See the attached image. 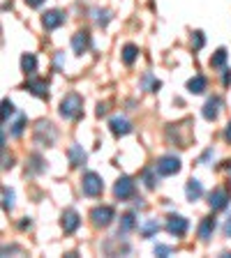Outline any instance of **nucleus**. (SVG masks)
<instances>
[{"label":"nucleus","instance_id":"f257e3e1","mask_svg":"<svg viewBox=\"0 0 231 258\" xmlns=\"http://www.w3.org/2000/svg\"><path fill=\"white\" fill-rule=\"evenodd\" d=\"M167 134H169V139L176 141L180 148H190V143H192V120H183V122H178V124H169Z\"/></svg>","mask_w":231,"mask_h":258},{"label":"nucleus","instance_id":"f03ea898","mask_svg":"<svg viewBox=\"0 0 231 258\" xmlns=\"http://www.w3.org/2000/svg\"><path fill=\"white\" fill-rule=\"evenodd\" d=\"M81 108H83V99H81V95L70 92V95H65L63 102H60V115L67 118V120H74V118H79Z\"/></svg>","mask_w":231,"mask_h":258},{"label":"nucleus","instance_id":"7ed1b4c3","mask_svg":"<svg viewBox=\"0 0 231 258\" xmlns=\"http://www.w3.org/2000/svg\"><path fill=\"white\" fill-rule=\"evenodd\" d=\"M56 136H58V132L54 129V124L47 122V120H39L37 127H35V141L49 148V145L56 143Z\"/></svg>","mask_w":231,"mask_h":258},{"label":"nucleus","instance_id":"20e7f679","mask_svg":"<svg viewBox=\"0 0 231 258\" xmlns=\"http://www.w3.org/2000/svg\"><path fill=\"white\" fill-rule=\"evenodd\" d=\"M81 187H83V194L86 196H100L104 189V182H102V177L97 175V173H86L83 175V180H81Z\"/></svg>","mask_w":231,"mask_h":258},{"label":"nucleus","instance_id":"39448f33","mask_svg":"<svg viewBox=\"0 0 231 258\" xmlns=\"http://www.w3.org/2000/svg\"><path fill=\"white\" fill-rule=\"evenodd\" d=\"M90 219H93V226H97V228H107V226L113 221V208H109V205H100V208L90 210Z\"/></svg>","mask_w":231,"mask_h":258},{"label":"nucleus","instance_id":"423d86ee","mask_svg":"<svg viewBox=\"0 0 231 258\" xmlns=\"http://www.w3.org/2000/svg\"><path fill=\"white\" fill-rule=\"evenodd\" d=\"M157 173L160 175H176L178 171H180V159L173 155H164L157 159Z\"/></svg>","mask_w":231,"mask_h":258},{"label":"nucleus","instance_id":"0eeeda50","mask_svg":"<svg viewBox=\"0 0 231 258\" xmlns=\"http://www.w3.org/2000/svg\"><path fill=\"white\" fill-rule=\"evenodd\" d=\"M113 196H116V199H120V201L132 199V196H134V182H132V177L120 175L118 182L113 184Z\"/></svg>","mask_w":231,"mask_h":258},{"label":"nucleus","instance_id":"6e6552de","mask_svg":"<svg viewBox=\"0 0 231 258\" xmlns=\"http://www.w3.org/2000/svg\"><path fill=\"white\" fill-rule=\"evenodd\" d=\"M188 219L185 217H178V215H171L167 219V231L171 233V235H176V237H180V235H185L188 233Z\"/></svg>","mask_w":231,"mask_h":258},{"label":"nucleus","instance_id":"1a4fd4ad","mask_svg":"<svg viewBox=\"0 0 231 258\" xmlns=\"http://www.w3.org/2000/svg\"><path fill=\"white\" fill-rule=\"evenodd\" d=\"M63 21H65V14L60 10H49L47 14H42V26L47 30H56L58 26H63Z\"/></svg>","mask_w":231,"mask_h":258},{"label":"nucleus","instance_id":"9d476101","mask_svg":"<svg viewBox=\"0 0 231 258\" xmlns=\"http://www.w3.org/2000/svg\"><path fill=\"white\" fill-rule=\"evenodd\" d=\"M26 88L35 97H42V99H47V97H49V83H47V79H35V76H30V79H28V83H26Z\"/></svg>","mask_w":231,"mask_h":258},{"label":"nucleus","instance_id":"9b49d317","mask_svg":"<svg viewBox=\"0 0 231 258\" xmlns=\"http://www.w3.org/2000/svg\"><path fill=\"white\" fill-rule=\"evenodd\" d=\"M208 205L213 210H224L226 205H229V194H226V189H215V191H210Z\"/></svg>","mask_w":231,"mask_h":258},{"label":"nucleus","instance_id":"f8f14e48","mask_svg":"<svg viewBox=\"0 0 231 258\" xmlns=\"http://www.w3.org/2000/svg\"><path fill=\"white\" fill-rule=\"evenodd\" d=\"M220 106H222L220 97H210L208 102L204 104V108H201V115H204L206 120H215L217 115H220Z\"/></svg>","mask_w":231,"mask_h":258},{"label":"nucleus","instance_id":"ddd939ff","mask_svg":"<svg viewBox=\"0 0 231 258\" xmlns=\"http://www.w3.org/2000/svg\"><path fill=\"white\" fill-rule=\"evenodd\" d=\"M81 219H79V212L76 210H65L63 212V231L65 233H74L79 228Z\"/></svg>","mask_w":231,"mask_h":258},{"label":"nucleus","instance_id":"4468645a","mask_svg":"<svg viewBox=\"0 0 231 258\" xmlns=\"http://www.w3.org/2000/svg\"><path fill=\"white\" fill-rule=\"evenodd\" d=\"M88 46H90V35L86 30H79L72 37V48H74V53H86Z\"/></svg>","mask_w":231,"mask_h":258},{"label":"nucleus","instance_id":"2eb2a0df","mask_svg":"<svg viewBox=\"0 0 231 258\" xmlns=\"http://www.w3.org/2000/svg\"><path fill=\"white\" fill-rule=\"evenodd\" d=\"M109 127H111V132L116 136H125V134H129L132 132V122H129L127 118H111V122H109Z\"/></svg>","mask_w":231,"mask_h":258},{"label":"nucleus","instance_id":"dca6fc26","mask_svg":"<svg viewBox=\"0 0 231 258\" xmlns=\"http://www.w3.org/2000/svg\"><path fill=\"white\" fill-rule=\"evenodd\" d=\"M201 194H204V187H201L199 180H188V184H185V196H188V201H199Z\"/></svg>","mask_w":231,"mask_h":258},{"label":"nucleus","instance_id":"f3484780","mask_svg":"<svg viewBox=\"0 0 231 258\" xmlns=\"http://www.w3.org/2000/svg\"><path fill=\"white\" fill-rule=\"evenodd\" d=\"M67 155H70V164L72 166H81V164H86V152L81 150L79 145H70V150H67Z\"/></svg>","mask_w":231,"mask_h":258},{"label":"nucleus","instance_id":"a211bd4d","mask_svg":"<svg viewBox=\"0 0 231 258\" xmlns=\"http://www.w3.org/2000/svg\"><path fill=\"white\" fill-rule=\"evenodd\" d=\"M134 226H136V219H134V215H132V212L123 215V217H120V226H118V237L120 235H127Z\"/></svg>","mask_w":231,"mask_h":258},{"label":"nucleus","instance_id":"6ab92c4d","mask_svg":"<svg viewBox=\"0 0 231 258\" xmlns=\"http://www.w3.org/2000/svg\"><path fill=\"white\" fill-rule=\"evenodd\" d=\"M213 231H215V217H206L199 226V237L201 240H208L213 235Z\"/></svg>","mask_w":231,"mask_h":258},{"label":"nucleus","instance_id":"aec40b11","mask_svg":"<svg viewBox=\"0 0 231 258\" xmlns=\"http://www.w3.org/2000/svg\"><path fill=\"white\" fill-rule=\"evenodd\" d=\"M21 70L26 72V74H35V70H37V58L32 53H23L21 55Z\"/></svg>","mask_w":231,"mask_h":258},{"label":"nucleus","instance_id":"412c9836","mask_svg":"<svg viewBox=\"0 0 231 258\" xmlns=\"http://www.w3.org/2000/svg\"><path fill=\"white\" fill-rule=\"evenodd\" d=\"M188 90L192 92V95H201V92L206 90V79L204 76H194V79L188 81Z\"/></svg>","mask_w":231,"mask_h":258},{"label":"nucleus","instance_id":"4be33fe9","mask_svg":"<svg viewBox=\"0 0 231 258\" xmlns=\"http://www.w3.org/2000/svg\"><path fill=\"white\" fill-rule=\"evenodd\" d=\"M136 55H139V48H136L134 44H127V46L123 48V62L125 64H132L136 60Z\"/></svg>","mask_w":231,"mask_h":258},{"label":"nucleus","instance_id":"5701e85b","mask_svg":"<svg viewBox=\"0 0 231 258\" xmlns=\"http://www.w3.org/2000/svg\"><path fill=\"white\" fill-rule=\"evenodd\" d=\"M226 62V48H217L215 53H213V58H210V67H224Z\"/></svg>","mask_w":231,"mask_h":258},{"label":"nucleus","instance_id":"b1692460","mask_svg":"<svg viewBox=\"0 0 231 258\" xmlns=\"http://www.w3.org/2000/svg\"><path fill=\"white\" fill-rule=\"evenodd\" d=\"M3 208H5L7 212L14 208V191L7 189V187H3Z\"/></svg>","mask_w":231,"mask_h":258},{"label":"nucleus","instance_id":"393cba45","mask_svg":"<svg viewBox=\"0 0 231 258\" xmlns=\"http://www.w3.org/2000/svg\"><path fill=\"white\" fill-rule=\"evenodd\" d=\"M155 231H160V226H157V221H146V224L141 226V233H144L146 237H151Z\"/></svg>","mask_w":231,"mask_h":258},{"label":"nucleus","instance_id":"a878e982","mask_svg":"<svg viewBox=\"0 0 231 258\" xmlns=\"http://www.w3.org/2000/svg\"><path fill=\"white\" fill-rule=\"evenodd\" d=\"M28 161H30V168H32V173H42V171H44V166H42V164H44V161H42V157L32 155Z\"/></svg>","mask_w":231,"mask_h":258},{"label":"nucleus","instance_id":"bb28decb","mask_svg":"<svg viewBox=\"0 0 231 258\" xmlns=\"http://www.w3.org/2000/svg\"><path fill=\"white\" fill-rule=\"evenodd\" d=\"M23 127H26V115H21V118L12 124V134H14V136H21L23 134Z\"/></svg>","mask_w":231,"mask_h":258},{"label":"nucleus","instance_id":"cd10ccee","mask_svg":"<svg viewBox=\"0 0 231 258\" xmlns=\"http://www.w3.org/2000/svg\"><path fill=\"white\" fill-rule=\"evenodd\" d=\"M204 44H206V39H204V32H201V30H197V32H194V37H192V48H194V51H199V48L204 46Z\"/></svg>","mask_w":231,"mask_h":258},{"label":"nucleus","instance_id":"c85d7f7f","mask_svg":"<svg viewBox=\"0 0 231 258\" xmlns=\"http://www.w3.org/2000/svg\"><path fill=\"white\" fill-rule=\"evenodd\" d=\"M12 113H14V104H12L10 99H5V102H3V120H7Z\"/></svg>","mask_w":231,"mask_h":258},{"label":"nucleus","instance_id":"c756f323","mask_svg":"<svg viewBox=\"0 0 231 258\" xmlns=\"http://www.w3.org/2000/svg\"><path fill=\"white\" fill-rule=\"evenodd\" d=\"M95 14H97V23H100V26H107V23H109V16H111V12L104 10V12H95Z\"/></svg>","mask_w":231,"mask_h":258},{"label":"nucleus","instance_id":"7c9ffc66","mask_svg":"<svg viewBox=\"0 0 231 258\" xmlns=\"http://www.w3.org/2000/svg\"><path fill=\"white\" fill-rule=\"evenodd\" d=\"M144 177H146V187H148V189L155 187V177H153V171H151V168H146V171H144Z\"/></svg>","mask_w":231,"mask_h":258},{"label":"nucleus","instance_id":"2f4dec72","mask_svg":"<svg viewBox=\"0 0 231 258\" xmlns=\"http://www.w3.org/2000/svg\"><path fill=\"white\" fill-rule=\"evenodd\" d=\"M3 161H5V164H3V168H5V171H7V168H12V157H7L5 148H3Z\"/></svg>","mask_w":231,"mask_h":258},{"label":"nucleus","instance_id":"473e14b6","mask_svg":"<svg viewBox=\"0 0 231 258\" xmlns=\"http://www.w3.org/2000/svg\"><path fill=\"white\" fill-rule=\"evenodd\" d=\"M169 251H171V249L164 247V244H157V247H155V253H160V256H167Z\"/></svg>","mask_w":231,"mask_h":258},{"label":"nucleus","instance_id":"72a5a7b5","mask_svg":"<svg viewBox=\"0 0 231 258\" xmlns=\"http://www.w3.org/2000/svg\"><path fill=\"white\" fill-rule=\"evenodd\" d=\"M222 83H224V86L231 83V70H224V74H222Z\"/></svg>","mask_w":231,"mask_h":258},{"label":"nucleus","instance_id":"f704fd0d","mask_svg":"<svg viewBox=\"0 0 231 258\" xmlns=\"http://www.w3.org/2000/svg\"><path fill=\"white\" fill-rule=\"evenodd\" d=\"M104 113H107V104H97V115L102 118Z\"/></svg>","mask_w":231,"mask_h":258},{"label":"nucleus","instance_id":"c9c22d12","mask_svg":"<svg viewBox=\"0 0 231 258\" xmlns=\"http://www.w3.org/2000/svg\"><path fill=\"white\" fill-rule=\"evenodd\" d=\"M224 235H226V237H231V217L226 219V224H224Z\"/></svg>","mask_w":231,"mask_h":258},{"label":"nucleus","instance_id":"e433bc0d","mask_svg":"<svg viewBox=\"0 0 231 258\" xmlns=\"http://www.w3.org/2000/svg\"><path fill=\"white\" fill-rule=\"evenodd\" d=\"M44 0H26V5H30V7H39Z\"/></svg>","mask_w":231,"mask_h":258},{"label":"nucleus","instance_id":"4c0bfd02","mask_svg":"<svg viewBox=\"0 0 231 258\" xmlns=\"http://www.w3.org/2000/svg\"><path fill=\"white\" fill-rule=\"evenodd\" d=\"M224 136H226V141H229V143H231V122L226 124V134H224Z\"/></svg>","mask_w":231,"mask_h":258}]
</instances>
